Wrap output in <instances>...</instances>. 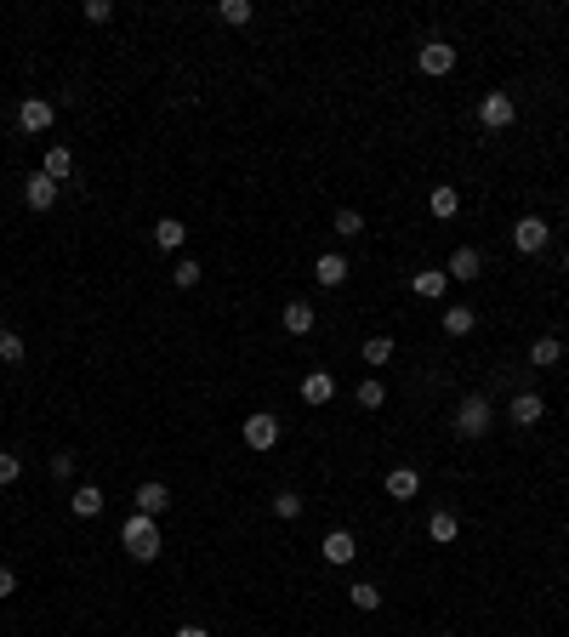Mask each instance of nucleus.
I'll list each match as a JSON object with an SVG mask.
<instances>
[{"label": "nucleus", "instance_id": "nucleus-1", "mask_svg": "<svg viewBox=\"0 0 569 637\" xmlns=\"http://www.w3.org/2000/svg\"><path fill=\"white\" fill-rule=\"evenodd\" d=\"M120 541H125V552H132V558L137 564H154L160 558V524L149 518V513H132V518H125V529H120Z\"/></svg>", "mask_w": 569, "mask_h": 637}, {"label": "nucleus", "instance_id": "nucleus-2", "mask_svg": "<svg viewBox=\"0 0 569 637\" xmlns=\"http://www.w3.org/2000/svg\"><path fill=\"white\" fill-rule=\"evenodd\" d=\"M490 421H495V410H490V398H484V393L461 398V410H456V433L461 438H484V433H490Z\"/></svg>", "mask_w": 569, "mask_h": 637}, {"label": "nucleus", "instance_id": "nucleus-3", "mask_svg": "<svg viewBox=\"0 0 569 637\" xmlns=\"http://www.w3.org/2000/svg\"><path fill=\"white\" fill-rule=\"evenodd\" d=\"M546 245H553V222H546V217H518V222H513V250H524V257H541Z\"/></svg>", "mask_w": 569, "mask_h": 637}, {"label": "nucleus", "instance_id": "nucleus-4", "mask_svg": "<svg viewBox=\"0 0 569 637\" xmlns=\"http://www.w3.org/2000/svg\"><path fill=\"white\" fill-rule=\"evenodd\" d=\"M240 438H245V450H273V444H280V416H273V410H250Z\"/></svg>", "mask_w": 569, "mask_h": 637}, {"label": "nucleus", "instance_id": "nucleus-5", "mask_svg": "<svg viewBox=\"0 0 569 637\" xmlns=\"http://www.w3.org/2000/svg\"><path fill=\"white\" fill-rule=\"evenodd\" d=\"M416 69L427 74V80H445L456 69V46L450 40H421V52H416Z\"/></svg>", "mask_w": 569, "mask_h": 637}, {"label": "nucleus", "instance_id": "nucleus-6", "mask_svg": "<svg viewBox=\"0 0 569 637\" xmlns=\"http://www.w3.org/2000/svg\"><path fill=\"white\" fill-rule=\"evenodd\" d=\"M513 97L507 92H490V97H484L478 103V120H484V132H507V125H513Z\"/></svg>", "mask_w": 569, "mask_h": 637}, {"label": "nucleus", "instance_id": "nucleus-7", "mask_svg": "<svg viewBox=\"0 0 569 637\" xmlns=\"http://www.w3.org/2000/svg\"><path fill=\"white\" fill-rule=\"evenodd\" d=\"M52 120H57V109L46 97H29L24 109H17V132H29V137H40V132H52Z\"/></svg>", "mask_w": 569, "mask_h": 637}, {"label": "nucleus", "instance_id": "nucleus-8", "mask_svg": "<svg viewBox=\"0 0 569 637\" xmlns=\"http://www.w3.org/2000/svg\"><path fill=\"white\" fill-rule=\"evenodd\" d=\"M319 552H325V564H336V569H342V564H353V558H359V541H353L348 529H330V535L319 541Z\"/></svg>", "mask_w": 569, "mask_h": 637}, {"label": "nucleus", "instance_id": "nucleus-9", "mask_svg": "<svg viewBox=\"0 0 569 637\" xmlns=\"http://www.w3.org/2000/svg\"><path fill=\"white\" fill-rule=\"evenodd\" d=\"M24 205H29V211H52V205H57V182H52L46 172L24 177Z\"/></svg>", "mask_w": 569, "mask_h": 637}, {"label": "nucleus", "instance_id": "nucleus-10", "mask_svg": "<svg viewBox=\"0 0 569 637\" xmlns=\"http://www.w3.org/2000/svg\"><path fill=\"white\" fill-rule=\"evenodd\" d=\"M445 273L467 285V279H478V273H484V257H478L473 245H456V250H450V262H445Z\"/></svg>", "mask_w": 569, "mask_h": 637}, {"label": "nucleus", "instance_id": "nucleus-11", "mask_svg": "<svg viewBox=\"0 0 569 637\" xmlns=\"http://www.w3.org/2000/svg\"><path fill=\"white\" fill-rule=\"evenodd\" d=\"M137 513H149V518H160L165 513V506H172V490H165V484L160 478H149V484H137Z\"/></svg>", "mask_w": 569, "mask_h": 637}, {"label": "nucleus", "instance_id": "nucleus-12", "mask_svg": "<svg viewBox=\"0 0 569 637\" xmlns=\"http://www.w3.org/2000/svg\"><path fill=\"white\" fill-rule=\"evenodd\" d=\"M410 290L421 296V302H438V296L450 290V273H438V268H421V273H410Z\"/></svg>", "mask_w": 569, "mask_h": 637}, {"label": "nucleus", "instance_id": "nucleus-13", "mask_svg": "<svg viewBox=\"0 0 569 637\" xmlns=\"http://www.w3.org/2000/svg\"><path fill=\"white\" fill-rule=\"evenodd\" d=\"M40 172H46V177H52V182L63 188V182L74 177V154H69V148H63V142H52V148H46V160H40Z\"/></svg>", "mask_w": 569, "mask_h": 637}, {"label": "nucleus", "instance_id": "nucleus-14", "mask_svg": "<svg viewBox=\"0 0 569 637\" xmlns=\"http://www.w3.org/2000/svg\"><path fill=\"white\" fill-rule=\"evenodd\" d=\"M313 279H319L325 290H336V285H348V257H336V250H325L319 262H313Z\"/></svg>", "mask_w": 569, "mask_h": 637}, {"label": "nucleus", "instance_id": "nucleus-15", "mask_svg": "<svg viewBox=\"0 0 569 637\" xmlns=\"http://www.w3.org/2000/svg\"><path fill=\"white\" fill-rule=\"evenodd\" d=\"M388 495L393 501H416L421 495V473H416V466H393V473H388Z\"/></svg>", "mask_w": 569, "mask_h": 637}, {"label": "nucleus", "instance_id": "nucleus-16", "mask_svg": "<svg viewBox=\"0 0 569 637\" xmlns=\"http://www.w3.org/2000/svg\"><path fill=\"white\" fill-rule=\"evenodd\" d=\"M302 398H308V405H330V398H336V376L330 370L302 376Z\"/></svg>", "mask_w": 569, "mask_h": 637}, {"label": "nucleus", "instance_id": "nucleus-17", "mask_svg": "<svg viewBox=\"0 0 569 637\" xmlns=\"http://www.w3.org/2000/svg\"><path fill=\"white\" fill-rule=\"evenodd\" d=\"M541 416H546V398L541 393H513V421H518V427H535Z\"/></svg>", "mask_w": 569, "mask_h": 637}, {"label": "nucleus", "instance_id": "nucleus-18", "mask_svg": "<svg viewBox=\"0 0 569 637\" xmlns=\"http://www.w3.org/2000/svg\"><path fill=\"white\" fill-rule=\"evenodd\" d=\"M313 325H319V313L308 302H285V336H313Z\"/></svg>", "mask_w": 569, "mask_h": 637}, {"label": "nucleus", "instance_id": "nucleus-19", "mask_svg": "<svg viewBox=\"0 0 569 637\" xmlns=\"http://www.w3.org/2000/svg\"><path fill=\"white\" fill-rule=\"evenodd\" d=\"M558 358H564V342H558V336H535V342H530V365H535V370H553Z\"/></svg>", "mask_w": 569, "mask_h": 637}, {"label": "nucleus", "instance_id": "nucleus-20", "mask_svg": "<svg viewBox=\"0 0 569 637\" xmlns=\"http://www.w3.org/2000/svg\"><path fill=\"white\" fill-rule=\"evenodd\" d=\"M182 240H188V222H182V217H160V222H154V245H160V250H177Z\"/></svg>", "mask_w": 569, "mask_h": 637}, {"label": "nucleus", "instance_id": "nucleus-21", "mask_svg": "<svg viewBox=\"0 0 569 637\" xmlns=\"http://www.w3.org/2000/svg\"><path fill=\"white\" fill-rule=\"evenodd\" d=\"M69 506H74V518H97L103 513V490L97 484H80V490L69 495Z\"/></svg>", "mask_w": 569, "mask_h": 637}, {"label": "nucleus", "instance_id": "nucleus-22", "mask_svg": "<svg viewBox=\"0 0 569 637\" xmlns=\"http://www.w3.org/2000/svg\"><path fill=\"white\" fill-rule=\"evenodd\" d=\"M461 535V524H456V513H445V506H438V513L427 518V541H438V546H450Z\"/></svg>", "mask_w": 569, "mask_h": 637}, {"label": "nucleus", "instance_id": "nucleus-23", "mask_svg": "<svg viewBox=\"0 0 569 637\" xmlns=\"http://www.w3.org/2000/svg\"><path fill=\"white\" fill-rule=\"evenodd\" d=\"M427 211H433V217H456V211H461V194H456L450 182H438L433 194H427Z\"/></svg>", "mask_w": 569, "mask_h": 637}, {"label": "nucleus", "instance_id": "nucleus-24", "mask_svg": "<svg viewBox=\"0 0 569 637\" xmlns=\"http://www.w3.org/2000/svg\"><path fill=\"white\" fill-rule=\"evenodd\" d=\"M330 228L342 233V240H359V233H365V217H359V211H353V205H342V211H336V217H330Z\"/></svg>", "mask_w": 569, "mask_h": 637}, {"label": "nucleus", "instance_id": "nucleus-25", "mask_svg": "<svg viewBox=\"0 0 569 637\" xmlns=\"http://www.w3.org/2000/svg\"><path fill=\"white\" fill-rule=\"evenodd\" d=\"M217 17H222V24H234V29H245L250 17H257V6H250V0H222Z\"/></svg>", "mask_w": 569, "mask_h": 637}, {"label": "nucleus", "instance_id": "nucleus-26", "mask_svg": "<svg viewBox=\"0 0 569 637\" xmlns=\"http://www.w3.org/2000/svg\"><path fill=\"white\" fill-rule=\"evenodd\" d=\"M348 598H353V609H365V614H370V609H382V592H376V581H353V586H348Z\"/></svg>", "mask_w": 569, "mask_h": 637}, {"label": "nucleus", "instance_id": "nucleus-27", "mask_svg": "<svg viewBox=\"0 0 569 637\" xmlns=\"http://www.w3.org/2000/svg\"><path fill=\"white\" fill-rule=\"evenodd\" d=\"M473 325H478L473 308H445V336H467Z\"/></svg>", "mask_w": 569, "mask_h": 637}, {"label": "nucleus", "instance_id": "nucleus-28", "mask_svg": "<svg viewBox=\"0 0 569 637\" xmlns=\"http://www.w3.org/2000/svg\"><path fill=\"white\" fill-rule=\"evenodd\" d=\"M268 506H273V518H285V524H290V518H302V495H297V490H280Z\"/></svg>", "mask_w": 569, "mask_h": 637}, {"label": "nucleus", "instance_id": "nucleus-29", "mask_svg": "<svg viewBox=\"0 0 569 637\" xmlns=\"http://www.w3.org/2000/svg\"><path fill=\"white\" fill-rule=\"evenodd\" d=\"M24 358H29L24 336H17V330H6V336H0V365H24Z\"/></svg>", "mask_w": 569, "mask_h": 637}, {"label": "nucleus", "instance_id": "nucleus-30", "mask_svg": "<svg viewBox=\"0 0 569 637\" xmlns=\"http://www.w3.org/2000/svg\"><path fill=\"white\" fill-rule=\"evenodd\" d=\"M353 398H359L365 410H382V405H388V387H382V381L370 376V381H359V393H353Z\"/></svg>", "mask_w": 569, "mask_h": 637}, {"label": "nucleus", "instance_id": "nucleus-31", "mask_svg": "<svg viewBox=\"0 0 569 637\" xmlns=\"http://www.w3.org/2000/svg\"><path fill=\"white\" fill-rule=\"evenodd\" d=\"M359 353H365V365H388V358H393V336H370Z\"/></svg>", "mask_w": 569, "mask_h": 637}, {"label": "nucleus", "instance_id": "nucleus-32", "mask_svg": "<svg viewBox=\"0 0 569 637\" xmlns=\"http://www.w3.org/2000/svg\"><path fill=\"white\" fill-rule=\"evenodd\" d=\"M24 478V456H12V450H0V490H12V484Z\"/></svg>", "mask_w": 569, "mask_h": 637}, {"label": "nucleus", "instance_id": "nucleus-33", "mask_svg": "<svg viewBox=\"0 0 569 637\" xmlns=\"http://www.w3.org/2000/svg\"><path fill=\"white\" fill-rule=\"evenodd\" d=\"M172 285H177V290H194V285H200V262H194V257L177 262V268H172Z\"/></svg>", "mask_w": 569, "mask_h": 637}, {"label": "nucleus", "instance_id": "nucleus-34", "mask_svg": "<svg viewBox=\"0 0 569 637\" xmlns=\"http://www.w3.org/2000/svg\"><path fill=\"white\" fill-rule=\"evenodd\" d=\"M46 466H52V478H57V484H63V478H74V456H69V450H57Z\"/></svg>", "mask_w": 569, "mask_h": 637}, {"label": "nucleus", "instance_id": "nucleus-35", "mask_svg": "<svg viewBox=\"0 0 569 637\" xmlns=\"http://www.w3.org/2000/svg\"><path fill=\"white\" fill-rule=\"evenodd\" d=\"M114 17V0H86V24H109Z\"/></svg>", "mask_w": 569, "mask_h": 637}, {"label": "nucleus", "instance_id": "nucleus-36", "mask_svg": "<svg viewBox=\"0 0 569 637\" xmlns=\"http://www.w3.org/2000/svg\"><path fill=\"white\" fill-rule=\"evenodd\" d=\"M17 592V575H12V564H0V598H12Z\"/></svg>", "mask_w": 569, "mask_h": 637}, {"label": "nucleus", "instance_id": "nucleus-37", "mask_svg": "<svg viewBox=\"0 0 569 637\" xmlns=\"http://www.w3.org/2000/svg\"><path fill=\"white\" fill-rule=\"evenodd\" d=\"M177 637H211L205 626H177Z\"/></svg>", "mask_w": 569, "mask_h": 637}, {"label": "nucleus", "instance_id": "nucleus-38", "mask_svg": "<svg viewBox=\"0 0 569 637\" xmlns=\"http://www.w3.org/2000/svg\"><path fill=\"white\" fill-rule=\"evenodd\" d=\"M564 273H569V250H564Z\"/></svg>", "mask_w": 569, "mask_h": 637}, {"label": "nucleus", "instance_id": "nucleus-39", "mask_svg": "<svg viewBox=\"0 0 569 637\" xmlns=\"http://www.w3.org/2000/svg\"><path fill=\"white\" fill-rule=\"evenodd\" d=\"M0 336H6V325H0Z\"/></svg>", "mask_w": 569, "mask_h": 637}, {"label": "nucleus", "instance_id": "nucleus-40", "mask_svg": "<svg viewBox=\"0 0 569 637\" xmlns=\"http://www.w3.org/2000/svg\"><path fill=\"white\" fill-rule=\"evenodd\" d=\"M564 529H569V524H564Z\"/></svg>", "mask_w": 569, "mask_h": 637}]
</instances>
